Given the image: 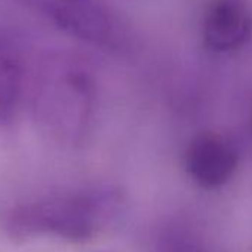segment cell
<instances>
[{
  "label": "cell",
  "mask_w": 252,
  "mask_h": 252,
  "mask_svg": "<svg viewBox=\"0 0 252 252\" xmlns=\"http://www.w3.org/2000/svg\"><path fill=\"white\" fill-rule=\"evenodd\" d=\"M33 110L37 122L52 135L65 137L80 120L85 82L58 60H45L33 80Z\"/></svg>",
  "instance_id": "obj_2"
},
{
  "label": "cell",
  "mask_w": 252,
  "mask_h": 252,
  "mask_svg": "<svg viewBox=\"0 0 252 252\" xmlns=\"http://www.w3.org/2000/svg\"><path fill=\"white\" fill-rule=\"evenodd\" d=\"M251 30L252 14L246 0H214L211 3L203 23V37L211 49H237L248 40Z\"/></svg>",
  "instance_id": "obj_6"
},
{
  "label": "cell",
  "mask_w": 252,
  "mask_h": 252,
  "mask_svg": "<svg viewBox=\"0 0 252 252\" xmlns=\"http://www.w3.org/2000/svg\"><path fill=\"white\" fill-rule=\"evenodd\" d=\"M119 211L117 197L107 191L58 193L12 208L6 228L17 237L88 242L107 231Z\"/></svg>",
  "instance_id": "obj_1"
},
{
  "label": "cell",
  "mask_w": 252,
  "mask_h": 252,
  "mask_svg": "<svg viewBox=\"0 0 252 252\" xmlns=\"http://www.w3.org/2000/svg\"><path fill=\"white\" fill-rule=\"evenodd\" d=\"M33 3L73 36L101 42L110 34L107 12L98 0H33Z\"/></svg>",
  "instance_id": "obj_3"
},
{
  "label": "cell",
  "mask_w": 252,
  "mask_h": 252,
  "mask_svg": "<svg viewBox=\"0 0 252 252\" xmlns=\"http://www.w3.org/2000/svg\"><path fill=\"white\" fill-rule=\"evenodd\" d=\"M27 91V60L21 39L0 29V123L20 114Z\"/></svg>",
  "instance_id": "obj_5"
},
{
  "label": "cell",
  "mask_w": 252,
  "mask_h": 252,
  "mask_svg": "<svg viewBox=\"0 0 252 252\" xmlns=\"http://www.w3.org/2000/svg\"><path fill=\"white\" fill-rule=\"evenodd\" d=\"M186 169L197 186L214 190L227 184L234 175L237 155L222 138L203 135L190 146L186 156Z\"/></svg>",
  "instance_id": "obj_4"
}]
</instances>
